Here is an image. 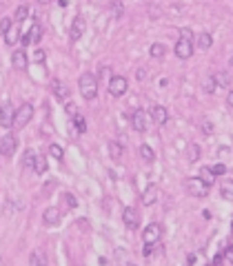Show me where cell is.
Segmentation results:
<instances>
[{"instance_id": "obj_38", "label": "cell", "mask_w": 233, "mask_h": 266, "mask_svg": "<svg viewBox=\"0 0 233 266\" xmlns=\"http://www.w3.org/2000/svg\"><path fill=\"white\" fill-rule=\"evenodd\" d=\"M51 156H53V157H58V160H60V157H62V149H60L58 144H51Z\"/></svg>"}, {"instance_id": "obj_43", "label": "cell", "mask_w": 233, "mask_h": 266, "mask_svg": "<svg viewBox=\"0 0 233 266\" xmlns=\"http://www.w3.org/2000/svg\"><path fill=\"white\" fill-rule=\"evenodd\" d=\"M227 253H229V257H231V260H233V246H231V249L227 250Z\"/></svg>"}, {"instance_id": "obj_2", "label": "cell", "mask_w": 233, "mask_h": 266, "mask_svg": "<svg viewBox=\"0 0 233 266\" xmlns=\"http://www.w3.org/2000/svg\"><path fill=\"white\" fill-rule=\"evenodd\" d=\"M78 87H80V94L85 95L87 100H91V98H95V94H98V78L91 76V73H85V76H80Z\"/></svg>"}, {"instance_id": "obj_8", "label": "cell", "mask_w": 233, "mask_h": 266, "mask_svg": "<svg viewBox=\"0 0 233 266\" xmlns=\"http://www.w3.org/2000/svg\"><path fill=\"white\" fill-rule=\"evenodd\" d=\"M127 78H122V76H113L109 80V94L111 95H124L127 94Z\"/></svg>"}, {"instance_id": "obj_25", "label": "cell", "mask_w": 233, "mask_h": 266, "mask_svg": "<svg viewBox=\"0 0 233 266\" xmlns=\"http://www.w3.org/2000/svg\"><path fill=\"white\" fill-rule=\"evenodd\" d=\"M140 156H142V160L151 162L155 157V153H154V149H151L149 144H142V146H140Z\"/></svg>"}, {"instance_id": "obj_13", "label": "cell", "mask_w": 233, "mask_h": 266, "mask_svg": "<svg viewBox=\"0 0 233 266\" xmlns=\"http://www.w3.org/2000/svg\"><path fill=\"white\" fill-rule=\"evenodd\" d=\"M51 89H53V95H56L58 100H67V98H69V87H67L62 80L56 78L51 82Z\"/></svg>"}, {"instance_id": "obj_39", "label": "cell", "mask_w": 233, "mask_h": 266, "mask_svg": "<svg viewBox=\"0 0 233 266\" xmlns=\"http://www.w3.org/2000/svg\"><path fill=\"white\" fill-rule=\"evenodd\" d=\"M100 76H102V78L111 76V69H109V67H100Z\"/></svg>"}, {"instance_id": "obj_27", "label": "cell", "mask_w": 233, "mask_h": 266, "mask_svg": "<svg viewBox=\"0 0 233 266\" xmlns=\"http://www.w3.org/2000/svg\"><path fill=\"white\" fill-rule=\"evenodd\" d=\"M198 47L200 49L211 47V36H209V33H200V36H198Z\"/></svg>"}, {"instance_id": "obj_9", "label": "cell", "mask_w": 233, "mask_h": 266, "mask_svg": "<svg viewBox=\"0 0 233 266\" xmlns=\"http://www.w3.org/2000/svg\"><path fill=\"white\" fill-rule=\"evenodd\" d=\"M40 36H43V27L38 25V22H33V27L27 31V36L22 38V45H25V47H29V45H36V42H40Z\"/></svg>"}, {"instance_id": "obj_46", "label": "cell", "mask_w": 233, "mask_h": 266, "mask_svg": "<svg viewBox=\"0 0 233 266\" xmlns=\"http://www.w3.org/2000/svg\"><path fill=\"white\" fill-rule=\"evenodd\" d=\"M0 156H2V153H0Z\"/></svg>"}, {"instance_id": "obj_37", "label": "cell", "mask_w": 233, "mask_h": 266, "mask_svg": "<svg viewBox=\"0 0 233 266\" xmlns=\"http://www.w3.org/2000/svg\"><path fill=\"white\" fill-rule=\"evenodd\" d=\"M62 200H64L67 204H69L71 209H76V206H78V202H76V198H74L71 193H64V195H62Z\"/></svg>"}, {"instance_id": "obj_32", "label": "cell", "mask_w": 233, "mask_h": 266, "mask_svg": "<svg viewBox=\"0 0 233 266\" xmlns=\"http://www.w3.org/2000/svg\"><path fill=\"white\" fill-rule=\"evenodd\" d=\"M64 109H67V113H69V118H71V120H74L76 115L80 113V111H78V107H76L74 102H71V100H69V102H67V107H64Z\"/></svg>"}, {"instance_id": "obj_12", "label": "cell", "mask_w": 233, "mask_h": 266, "mask_svg": "<svg viewBox=\"0 0 233 266\" xmlns=\"http://www.w3.org/2000/svg\"><path fill=\"white\" fill-rule=\"evenodd\" d=\"M11 64L16 69H27V64H29V58H27V53H25V49H16L14 51V56H11Z\"/></svg>"}, {"instance_id": "obj_31", "label": "cell", "mask_w": 233, "mask_h": 266, "mask_svg": "<svg viewBox=\"0 0 233 266\" xmlns=\"http://www.w3.org/2000/svg\"><path fill=\"white\" fill-rule=\"evenodd\" d=\"M11 27H14V20H9V18H2V20H0V33H7Z\"/></svg>"}, {"instance_id": "obj_22", "label": "cell", "mask_w": 233, "mask_h": 266, "mask_svg": "<svg viewBox=\"0 0 233 266\" xmlns=\"http://www.w3.org/2000/svg\"><path fill=\"white\" fill-rule=\"evenodd\" d=\"M36 160H38V156L33 153V149H27V153H25V157H22V162H25V167H36Z\"/></svg>"}, {"instance_id": "obj_44", "label": "cell", "mask_w": 233, "mask_h": 266, "mask_svg": "<svg viewBox=\"0 0 233 266\" xmlns=\"http://www.w3.org/2000/svg\"><path fill=\"white\" fill-rule=\"evenodd\" d=\"M0 266H2V257H0Z\"/></svg>"}, {"instance_id": "obj_36", "label": "cell", "mask_w": 233, "mask_h": 266, "mask_svg": "<svg viewBox=\"0 0 233 266\" xmlns=\"http://www.w3.org/2000/svg\"><path fill=\"white\" fill-rule=\"evenodd\" d=\"M213 78H216V84H222V87H229L227 73H217V76H213Z\"/></svg>"}, {"instance_id": "obj_17", "label": "cell", "mask_w": 233, "mask_h": 266, "mask_svg": "<svg viewBox=\"0 0 233 266\" xmlns=\"http://www.w3.org/2000/svg\"><path fill=\"white\" fill-rule=\"evenodd\" d=\"M43 218H45V224H58V219H60V211L58 209H56V206H51V209H47V211H45V215H43Z\"/></svg>"}, {"instance_id": "obj_23", "label": "cell", "mask_w": 233, "mask_h": 266, "mask_svg": "<svg viewBox=\"0 0 233 266\" xmlns=\"http://www.w3.org/2000/svg\"><path fill=\"white\" fill-rule=\"evenodd\" d=\"M27 16H29V7H27V5H20V7L16 9V16H14V22L18 25V22H22Z\"/></svg>"}, {"instance_id": "obj_14", "label": "cell", "mask_w": 233, "mask_h": 266, "mask_svg": "<svg viewBox=\"0 0 233 266\" xmlns=\"http://www.w3.org/2000/svg\"><path fill=\"white\" fill-rule=\"evenodd\" d=\"M151 120H154L155 125H164V122L169 120V111L164 109V107H160V105L151 107Z\"/></svg>"}, {"instance_id": "obj_1", "label": "cell", "mask_w": 233, "mask_h": 266, "mask_svg": "<svg viewBox=\"0 0 233 266\" xmlns=\"http://www.w3.org/2000/svg\"><path fill=\"white\" fill-rule=\"evenodd\" d=\"M175 56L180 60L193 56V33H191V29H180V40L175 42Z\"/></svg>"}, {"instance_id": "obj_5", "label": "cell", "mask_w": 233, "mask_h": 266, "mask_svg": "<svg viewBox=\"0 0 233 266\" xmlns=\"http://www.w3.org/2000/svg\"><path fill=\"white\" fill-rule=\"evenodd\" d=\"M14 120H16V109H14V105H11V102H2V109H0V125L5 126V129H9V126H14Z\"/></svg>"}, {"instance_id": "obj_18", "label": "cell", "mask_w": 233, "mask_h": 266, "mask_svg": "<svg viewBox=\"0 0 233 266\" xmlns=\"http://www.w3.org/2000/svg\"><path fill=\"white\" fill-rule=\"evenodd\" d=\"M220 195L224 200H229V202H233V180H224L220 184Z\"/></svg>"}, {"instance_id": "obj_35", "label": "cell", "mask_w": 233, "mask_h": 266, "mask_svg": "<svg viewBox=\"0 0 233 266\" xmlns=\"http://www.w3.org/2000/svg\"><path fill=\"white\" fill-rule=\"evenodd\" d=\"M45 56H47V53H45L43 49H36V51H33V63L43 64V63H45Z\"/></svg>"}, {"instance_id": "obj_4", "label": "cell", "mask_w": 233, "mask_h": 266, "mask_svg": "<svg viewBox=\"0 0 233 266\" xmlns=\"http://www.w3.org/2000/svg\"><path fill=\"white\" fill-rule=\"evenodd\" d=\"M33 115V107L29 105V102H25V105L20 107V109L16 111V120H14V129H22V126H27V122L31 120Z\"/></svg>"}, {"instance_id": "obj_11", "label": "cell", "mask_w": 233, "mask_h": 266, "mask_svg": "<svg viewBox=\"0 0 233 266\" xmlns=\"http://www.w3.org/2000/svg\"><path fill=\"white\" fill-rule=\"evenodd\" d=\"M131 122H133V129H136V131H140V133H144V131H147L149 120H147V113H144L142 109H138L136 113H133Z\"/></svg>"}, {"instance_id": "obj_45", "label": "cell", "mask_w": 233, "mask_h": 266, "mask_svg": "<svg viewBox=\"0 0 233 266\" xmlns=\"http://www.w3.org/2000/svg\"><path fill=\"white\" fill-rule=\"evenodd\" d=\"M231 67H233V60H231Z\"/></svg>"}, {"instance_id": "obj_10", "label": "cell", "mask_w": 233, "mask_h": 266, "mask_svg": "<svg viewBox=\"0 0 233 266\" xmlns=\"http://www.w3.org/2000/svg\"><path fill=\"white\" fill-rule=\"evenodd\" d=\"M122 219H124V224H127L129 229H138V224H140L138 211L131 209V206H127V209L122 211Z\"/></svg>"}, {"instance_id": "obj_6", "label": "cell", "mask_w": 233, "mask_h": 266, "mask_svg": "<svg viewBox=\"0 0 233 266\" xmlns=\"http://www.w3.org/2000/svg\"><path fill=\"white\" fill-rule=\"evenodd\" d=\"M160 235H162V226L160 224H149L147 229H144V233H142V240H144V246H154L155 242L160 240Z\"/></svg>"}, {"instance_id": "obj_19", "label": "cell", "mask_w": 233, "mask_h": 266, "mask_svg": "<svg viewBox=\"0 0 233 266\" xmlns=\"http://www.w3.org/2000/svg\"><path fill=\"white\" fill-rule=\"evenodd\" d=\"M29 266H47V257H45L43 250H33L31 257H29Z\"/></svg>"}, {"instance_id": "obj_42", "label": "cell", "mask_w": 233, "mask_h": 266, "mask_svg": "<svg viewBox=\"0 0 233 266\" xmlns=\"http://www.w3.org/2000/svg\"><path fill=\"white\" fill-rule=\"evenodd\" d=\"M227 102H229V107H233V91L229 94V100H227Z\"/></svg>"}, {"instance_id": "obj_16", "label": "cell", "mask_w": 233, "mask_h": 266, "mask_svg": "<svg viewBox=\"0 0 233 266\" xmlns=\"http://www.w3.org/2000/svg\"><path fill=\"white\" fill-rule=\"evenodd\" d=\"M155 200H158V187H155V184H149L147 191L142 193V202L144 204H154Z\"/></svg>"}, {"instance_id": "obj_30", "label": "cell", "mask_w": 233, "mask_h": 266, "mask_svg": "<svg viewBox=\"0 0 233 266\" xmlns=\"http://www.w3.org/2000/svg\"><path fill=\"white\" fill-rule=\"evenodd\" d=\"M149 53H151V58H162V56H164V47H162V45H158V42H155V45H151Z\"/></svg>"}, {"instance_id": "obj_26", "label": "cell", "mask_w": 233, "mask_h": 266, "mask_svg": "<svg viewBox=\"0 0 233 266\" xmlns=\"http://www.w3.org/2000/svg\"><path fill=\"white\" fill-rule=\"evenodd\" d=\"M198 157H200V146H198V144H191L189 151H186V160H189V162H196Z\"/></svg>"}, {"instance_id": "obj_20", "label": "cell", "mask_w": 233, "mask_h": 266, "mask_svg": "<svg viewBox=\"0 0 233 266\" xmlns=\"http://www.w3.org/2000/svg\"><path fill=\"white\" fill-rule=\"evenodd\" d=\"M18 38H20V29H18V25L14 22V27H11L9 31L5 33V40H7V45H16Z\"/></svg>"}, {"instance_id": "obj_29", "label": "cell", "mask_w": 233, "mask_h": 266, "mask_svg": "<svg viewBox=\"0 0 233 266\" xmlns=\"http://www.w3.org/2000/svg\"><path fill=\"white\" fill-rule=\"evenodd\" d=\"M213 177H216V175L211 173V169H202V171H200V180L204 184H213Z\"/></svg>"}, {"instance_id": "obj_3", "label": "cell", "mask_w": 233, "mask_h": 266, "mask_svg": "<svg viewBox=\"0 0 233 266\" xmlns=\"http://www.w3.org/2000/svg\"><path fill=\"white\" fill-rule=\"evenodd\" d=\"M185 188H186V193L193 195V198H204V195H209V184H204L200 177H189V180H185Z\"/></svg>"}, {"instance_id": "obj_15", "label": "cell", "mask_w": 233, "mask_h": 266, "mask_svg": "<svg viewBox=\"0 0 233 266\" xmlns=\"http://www.w3.org/2000/svg\"><path fill=\"white\" fill-rule=\"evenodd\" d=\"M82 31H85V22H82V18H76L71 29H69V38L71 40H78V38L82 36Z\"/></svg>"}, {"instance_id": "obj_33", "label": "cell", "mask_w": 233, "mask_h": 266, "mask_svg": "<svg viewBox=\"0 0 233 266\" xmlns=\"http://www.w3.org/2000/svg\"><path fill=\"white\" fill-rule=\"evenodd\" d=\"M209 169H211L213 175H224V173H227V167H224V164H220V162H217V164H213V167H209Z\"/></svg>"}, {"instance_id": "obj_47", "label": "cell", "mask_w": 233, "mask_h": 266, "mask_svg": "<svg viewBox=\"0 0 233 266\" xmlns=\"http://www.w3.org/2000/svg\"><path fill=\"white\" fill-rule=\"evenodd\" d=\"M131 266H133V264H131Z\"/></svg>"}, {"instance_id": "obj_40", "label": "cell", "mask_w": 233, "mask_h": 266, "mask_svg": "<svg viewBox=\"0 0 233 266\" xmlns=\"http://www.w3.org/2000/svg\"><path fill=\"white\" fill-rule=\"evenodd\" d=\"M113 11H116V16H120V14H122V5H120V2H113Z\"/></svg>"}, {"instance_id": "obj_7", "label": "cell", "mask_w": 233, "mask_h": 266, "mask_svg": "<svg viewBox=\"0 0 233 266\" xmlns=\"http://www.w3.org/2000/svg\"><path fill=\"white\" fill-rule=\"evenodd\" d=\"M16 146H18V138L14 136V133H7V136H2V140H0V153H2V156H14V153H16Z\"/></svg>"}, {"instance_id": "obj_28", "label": "cell", "mask_w": 233, "mask_h": 266, "mask_svg": "<svg viewBox=\"0 0 233 266\" xmlns=\"http://www.w3.org/2000/svg\"><path fill=\"white\" fill-rule=\"evenodd\" d=\"M33 171H36V173H45V171H47V157L38 156V160H36V167H33Z\"/></svg>"}, {"instance_id": "obj_41", "label": "cell", "mask_w": 233, "mask_h": 266, "mask_svg": "<svg viewBox=\"0 0 233 266\" xmlns=\"http://www.w3.org/2000/svg\"><path fill=\"white\" fill-rule=\"evenodd\" d=\"M202 126H204V133H211V125H209V122H204Z\"/></svg>"}, {"instance_id": "obj_24", "label": "cell", "mask_w": 233, "mask_h": 266, "mask_svg": "<svg viewBox=\"0 0 233 266\" xmlns=\"http://www.w3.org/2000/svg\"><path fill=\"white\" fill-rule=\"evenodd\" d=\"M74 125H76V129H78V133H85L87 131V120H85V115L82 113H78L74 118Z\"/></svg>"}, {"instance_id": "obj_34", "label": "cell", "mask_w": 233, "mask_h": 266, "mask_svg": "<svg viewBox=\"0 0 233 266\" xmlns=\"http://www.w3.org/2000/svg\"><path fill=\"white\" fill-rule=\"evenodd\" d=\"M204 91H207V94H213V91H216V78L204 80Z\"/></svg>"}, {"instance_id": "obj_21", "label": "cell", "mask_w": 233, "mask_h": 266, "mask_svg": "<svg viewBox=\"0 0 233 266\" xmlns=\"http://www.w3.org/2000/svg\"><path fill=\"white\" fill-rule=\"evenodd\" d=\"M109 153H111V157L113 160H122V146H120V142H109Z\"/></svg>"}]
</instances>
